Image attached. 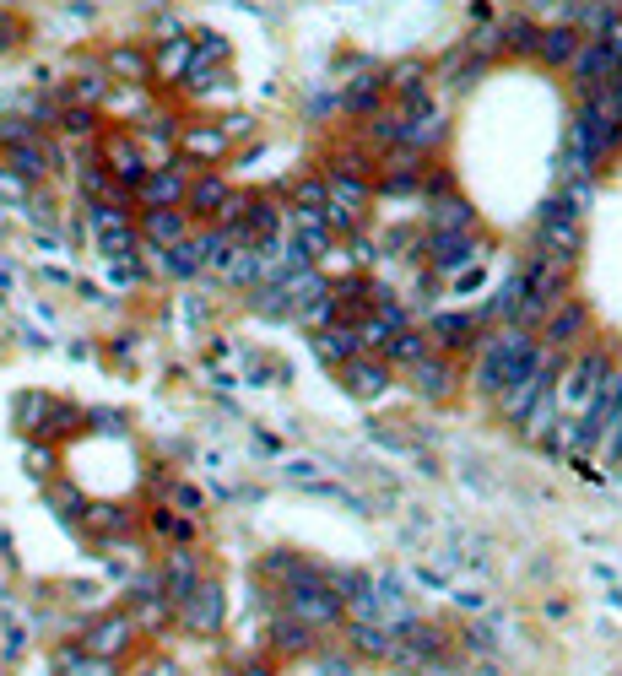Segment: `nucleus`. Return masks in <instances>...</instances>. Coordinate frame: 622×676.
I'll list each match as a JSON object with an SVG mask.
<instances>
[{
	"mask_svg": "<svg viewBox=\"0 0 622 676\" xmlns=\"http://www.w3.org/2000/svg\"><path fill=\"white\" fill-rule=\"evenodd\" d=\"M87 525L92 530H103V536H114V541H125L130 536V514L125 509H114V503H87Z\"/></svg>",
	"mask_w": 622,
	"mask_h": 676,
	"instance_id": "obj_37",
	"label": "nucleus"
},
{
	"mask_svg": "<svg viewBox=\"0 0 622 676\" xmlns=\"http://www.w3.org/2000/svg\"><path fill=\"white\" fill-rule=\"evenodd\" d=\"M179 152L195 163H217V157H228V136H222V125H190L179 130Z\"/></svg>",
	"mask_w": 622,
	"mask_h": 676,
	"instance_id": "obj_29",
	"label": "nucleus"
},
{
	"mask_svg": "<svg viewBox=\"0 0 622 676\" xmlns=\"http://www.w3.org/2000/svg\"><path fill=\"white\" fill-rule=\"evenodd\" d=\"M11 282H17V265H11V260H0V287H11Z\"/></svg>",
	"mask_w": 622,
	"mask_h": 676,
	"instance_id": "obj_49",
	"label": "nucleus"
},
{
	"mask_svg": "<svg viewBox=\"0 0 622 676\" xmlns=\"http://www.w3.org/2000/svg\"><path fill=\"white\" fill-rule=\"evenodd\" d=\"M0 671H6V666H0Z\"/></svg>",
	"mask_w": 622,
	"mask_h": 676,
	"instance_id": "obj_50",
	"label": "nucleus"
},
{
	"mask_svg": "<svg viewBox=\"0 0 622 676\" xmlns=\"http://www.w3.org/2000/svg\"><path fill=\"white\" fill-rule=\"evenodd\" d=\"M28 141H38V125L33 119H0V147H28Z\"/></svg>",
	"mask_w": 622,
	"mask_h": 676,
	"instance_id": "obj_41",
	"label": "nucleus"
},
{
	"mask_svg": "<svg viewBox=\"0 0 622 676\" xmlns=\"http://www.w3.org/2000/svg\"><path fill=\"white\" fill-rule=\"evenodd\" d=\"M228 195H233V184L228 179H222V174H195L190 179V190H184V211H190V217H217V206L222 201H228Z\"/></svg>",
	"mask_w": 622,
	"mask_h": 676,
	"instance_id": "obj_24",
	"label": "nucleus"
},
{
	"mask_svg": "<svg viewBox=\"0 0 622 676\" xmlns=\"http://www.w3.org/2000/svg\"><path fill=\"white\" fill-rule=\"evenodd\" d=\"M184 190H190V174H184L179 163H163V168H147L136 184V195H141V206H184Z\"/></svg>",
	"mask_w": 622,
	"mask_h": 676,
	"instance_id": "obj_13",
	"label": "nucleus"
},
{
	"mask_svg": "<svg viewBox=\"0 0 622 676\" xmlns=\"http://www.w3.org/2000/svg\"><path fill=\"white\" fill-rule=\"evenodd\" d=\"M125 617L136 622V633H157V628H168V622H174V601H168L163 590H152V595H130Z\"/></svg>",
	"mask_w": 622,
	"mask_h": 676,
	"instance_id": "obj_28",
	"label": "nucleus"
},
{
	"mask_svg": "<svg viewBox=\"0 0 622 676\" xmlns=\"http://www.w3.org/2000/svg\"><path fill=\"white\" fill-rule=\"evenodd\" d=\"M422 330H428L433 352H444V357L471 352V341L482 336V325H476V314H471V309H433Z\"/></svg>",
	"mask_w": 622,
	"mask_h": 676,
	"instance_id": "obj_8",
	"label": "nucleus"
},
{
	"mask_svg": "<svg viewBox=\"0 0 622 676\" xmlns=\"http://www.w3.org/2000/svg\"><path fill=\"white\" fill-rule=\"evenodd\" d=\"M157 579H163V595H168V601H184V595L201 585L206 574H201V558H195L190 547H174L163 563H157Z\"/></svg>",
	"mask_w": 622,
	"mask_h": 676,
	"instance_id": "obj_15",
	"label": "nucleus"
},
{
	"mask_svg": "<svg viewBox=\"0 0 622 676\" xmlns=\"http://www.w3.org/2000/svg\"><path fill=\"white\" fill-rule=\"evenodd\" d=\"M341 633H347V649L357 660H390V649H395V633L385 628V622H341Z\"/></svg>",
	"mask_w": 622,
	"mask_h": 676,
	"instance_id": "obj_18",
	"label": "nucleus"
},
{
	"mask_svg": "<svg viewBox=\"0 0 622 676\" xmlns=\"http://www.w3.org/2000/svg\"><path fill=\"white\" fill-rule=\"evenodd\" d=\"M466 644L476 649V655H498V628H493V622H471V628H466Z\"/></svg>",
	"mask_w": 622,
	"mask_h": 676,
	"instance_id": "obj_43",
	"label": "nucleus"
},
{
	"mask_svg": "<svg viewBox=\"0 0 622 676\" xmlns=\"http://www.w3.org/2000/svg\"><path fill=\"white\" fill-rule=\"evenodd\" d=\"M590 325H595V314H590V303L585 298H574L568 293L563 303H552V314L541 320V330H536V341L541 347H552V352H579L590 341Z\"/></svg>",
	"mask_w": 622,
	"mask_h": 676,
	"instance_id": "obj_5",
	"label": "nucleus"
},
{
	"mask_svg": "<svg viewBox=\"0 0 622 676\" xmlns=\"http://www.w3.org/2000/svg\"><path fill=\"white\" fill-rule=\"evenodd\" d=\"M168 498H174V509H179V514H190V520L206 509V493H201L195 482H168Z\"/></svg>",
	"mask_w": 622,
	"mask_h": 676,
	"instance_id": "obj_40",
	"label": "nucleus"
},
{
	"mask_svg": "<svg viewBox=\"0 0 622 676\" xmlns=\"http://www.w3.org/2000/svg\"><path fill=\"white\" fill-rule=\"evenodd\" d=\"M130 644H136V622H130L125 612L98 617V622L82 633V649H92V655H103V660H119Z\"/></svg>",
	"mask_w": 622,
	"mask_h": 676,
	"instance_id": "obj_12",
	"label": "nucleus"
},
{
	"mask_svg": "<svg viewBox=\"0 0 622 676\" xmlns=\"http://www.w3.org/2000/svg\"><path fill=\"white\" fill-rule=\"evenodd\" d=\"M579 244H585V222L568 211L563 195H547V206H541V217H536V249L574 265L579 260Z\"/></svg>",
	"mask_w": 622,
	"mask_h": 676,
	"instance_id": "obj_3",
	"label": "nucleus"
},
{
	"mask_svg": "<svg viewBox=\"0 0 622 676\" xmlns=\"http://www.w3.org/2000/svg\"><path fill=\"white\" fill-rule=\"evenodd\" d=\"M585 44L574 28H563V22H552V28H541L536 33V55L531 60H541V65H552V71H568V60H574V49Z\"/></svg>",
	"mask_w": 622,
	"mask_h": 676,
	"instance_id": "obj_25",
	"label": "nucleus"
},
{
	"mask_svg": "<svg viewBox=\"0 0 622 676\" xmlns=\"http://www.w3.org/2000/svg\"><path fill=\"white\" fill-rule=\"evenodd\" d=\"M147 525H152V536L174 541V547H190V541H195V520H190V514H179V509H157Z\"/></svg>",
	"mask_w": 622,
	"mask_h": 676,
	"instance_id": "obj_36",
	"label": "nucleus"
},
{
	"mask_svg": "<svg viewBox=\"0 0 622 676\" xmlns=\"http://www.w3.org/2000/svg\"><path fill=\"white\" fill-rule=\"evenodd\" d=\"M514 309H520V265L504 276V282L487 293V303L476 309V325H509L514 320Z\"/></svg>",
	"mask_w": 622,
	"mask_h": 676,
	"instance_id": "obj_26",
	"label": "nucleus"
},
{
	"mask_svg": "<svg viewBox=\"0 0 622 676\" xmlns=\"http://www.w3.org/2000/svg\"><path fill=\"white\" fill-rule=\"evenodd\" d=\"M276 612H287V617H298V622H309L314 633H325V628H341L347 622V612H341V601L330 595L325 585V574L320 579H298V585H282L276 590Z\"/></svg>",
	"mask_w": 622,
	"mask_h": 676,
	"instance_id": "obj_1",
	"label": "nucleus"
},
{
	"mask_svg": "<svg viewBox=\"0 0 622 676\" xmlns=\"http://www.w3.org/2000/svg\"><path fill=\"white\" fill-rule=\"evenodd\" d=\"M563 147L568 152H585L590 163L601 168L606 157L622 147V125H617V119H606L595 103H579V114L568 119V141H563Z\"/></svg>",
	"mask_w": 622,
	"mask_h": 676,
	"instance_id": "obj_4",
	"label": "nucleus"
},
{
	"mask_svg": "<svg viewBox=\"0 0 622 676\" xmlns=\"http://www.w3.org/2000/svg\"><path fill=\"white\" fill-rule=\"evenodd\" d=\"M379 103H385V71H374V65H363V71H357L352 82L341 87V114L363 119V114H374Z\"/></svg>",
	"mask_w": 622,
	"mask_h": 676,
	"instance_id": "obj_16",
	"label": "nucleus"
},
{
	"mask_svg": "<svg viewBox=\"0 0 622 676\" xmlns=\"http://www.w3.org/2000/svg\"><path fill=\"white\" fill-rule=\"evenodd\" d=\"M130 676H184V671H179L168 655H147V660H141V666L130 671Z\"/></svg>",
	"mask_w": 622,
	"mask_h": 676,
	"instance_id": "obj_46",
	"label": "nucleus"
},
{
	"mask_svg": "<svg viewBox=\"0 0 622 676\" xmlns=\"http://www.w3.org/2000/svg\"><path fill=\"white\" fill-rule=\"evenodd\" d=\"M558 417H563V412H558V390L547 384V390H541L536 401H531V412L520 417V433H525L531 444H547L552 428H558Z\"/></svg>",
	"mask_w": 622,
	"mask_h": 676,
	"instance_id": "obj_30",
	"label": "nucleus"
},
{
	"mask_svg": "<svg viewBox=\"0 0 622 676\" xmlns=\"http://www.w3.org/2000/svg\"><path fill=\"white\" fill-rule=\"evenodd\" d=\"M282 195H287V206H298V211H325L330 184H325V174H303L293 184H282Z\"/></svg>",
	"mask_w": 622,
	"mask_h": 676,
	"instance_id": "obj_35",
	"label": "nucleus"
},
{
	"mask_svg": "<svg viewBox=\"0 0 622 676\" xmlns=\"http://www.w3.org/2000/svg\"><path fill=\"white\" fill-rule=\"evenodd\" d=\"M6 168H11V174H22L28 184L44 179V174H49V147H44V136L28 141V147H11V152H6Z\"/></svg>",
	"mask_w": 622,
	"mask_h": 676,
	"instance_id": "obj_34",
	"label": "nucleus"
},
{
	"mask_svg": "<svg viewBox=\"0 0 622 676\" xmlns=\"http://www.w3.org/2000/svg\"><path fill=\"white\" fill-rule=\"evenodd\" d=\"M406 384H412L422 401H449V395L460 390V363L444 357V352H428L422 363L406 368Z\"/></svg>",
	"mask_w": 622,
	"mask_h": 676,
	"instance_id": "obj_10",
	"label": "nucleus"
},
{
	"mask_svg": "<svg viewBox=\"0 0 622 676\" xmlns=\"http://www.w3.org/2000/svg\"><path fill=\"white\" fill-rule=\"evenodd\" d=\"M487 255V238L466 228V233H444V228H428V238H422V260H428V271L433 276H460V271H471V265H482Z\"/></svg>",
	"mask_w": 622,
	"mask_h": 676,
	"instance_id": "obj_2",
	"label": "nucleus"
},
{
	"mask_svg": "<svg viewBox=\"0 0 622 676\" xmlns=\"http://www.w3.org/2000/svg\"><path fill=\"white\" fill-rule=\"evenodd\" d=\"M103 168L114 174V184H125V190H136L141 174H147V157H141L136 136H125V130H114L109 141H103Z\"/></svg>",
	"mask_w": 622,
	"mask_h": 676,
	"instance_id": "obj_14",
	"label": "nucleus"
},
{
	"mask_svg": "<svg viewBox=\"0 0 622 676\" xmlns=\"http://www.w3.org/2000/svg\"><path fill=\"white\" fill-rule=\"evenodd\" d=\"M249 130H255V119H238V114H233V119H222V136H228V147H233V141H244Z\"/></svg>",
	"mask_w": 622,
	"mask_h": 676,
	"instance_id": "obj_47",
	"label": "nucleus"
},
{
	"mask_svg": "<svg viewBox=\"0 0 622 676\" xmlns=\"http://www.w3.org/2000/svg\"><path fill=\"white\" fill-rule=\"evenodd\" d=\"M260 271H266V255H260V244H233L228 255H222V265H217V276L228 287H255L260 282Z\"/></svg>",
	"mask_w": 622,
	"mask_h": 676,
	"instance_id": "obj_21",
	"label": "nucleus"
},
{
	"mask_svg": "<svg viewBox=\"0 0 622 676\" xmlns=\"http://www.w3.org/2000/svg\"><path fill=\"white\" fill-rule=\"evenodd\" d=\"M55 676H114V660H103V655H92V649L71 644V649H60V655H55Z\"/></svg>",
	"mask_w": 622,
	"mask_h": 676,
	"instance_id": "obj_33",
	"label": "nucleus"
},
{
	"mask_svg": "<svg viewBox=\"0 0 622 676\" xmlns=\"http://www.w3.org/2000/svg\"><path fill=\"white\" fill-rule=\"evenodd\" d=\"M568 82H574L579 103H590V98H601V92L617 87V60L606 55L595 38H585V44L574 49V60H568Z\"/></svg>",
	"mask_w": 622,
	"mask_h": 676,
	"instance_id": "obj_6",
	"label": "nucleus"
},
{
	"mask_svg": "<svg viewBox=\"0 0 622 676\" xmlns=\"http://www.w3.org/2000/svg\"><path fill=\"white\" fill-rule=\"evenodd\" d=\"M330 320H336V298H330V293H320V298H309V303H298V309H293V325H303L309 336H314V330H325Z\"/></svg>",
	"mask_w": 622,
	"mask_h": 676,
	"instance_id": "obj_38",
	"label": "nucleus"
},
{
	"mask_svg": "<svg viewBox=\"0 0 622 676\" xmlns=\"http://www.w3.org/2000/svg\"><path fill=\"white\" fill-rule=\"evenodd\" d=\"M314 644H320V633H314L309 622H298V617H287V612L271 617V649H276V655L298 660V655H314Z\"/></svg>",
	"mask_w": 622,
	"mask_h": 676,
	"instance_id": "obj_20",
	"label": "nucleus"
},
{
	"mask_svg": "<svg viewBox=\"0 0 622 676\" xmlns=\"http://www.w3.org/2000/svg\"><path fill=\"white\" fill-rule=\"evenodd\" d=\"M109 76H119V87H141L152 76V55H147V49H136V44L114 49V55H109Z\"/></svg>",
	"mask_w": 622,
	"mask_h": 676,
	"instance_id": "obj_32",
	"label": "nucleus"
},
{
	"mask_svg": "<svg viewBox=\"0 0 622 676\" xmlns=\"http://www.w3.org/2000/svg\"><path fill=\"white\" fill-rule=\"evenodd\" d=\"M422 211H428V228H444V233H466V228H476V211L460 201L455 190L422 195Z\"/></svg>",
	"mask_w": 622,
	"mask_h": 676,
	"instance_id": "obj_19",
	"label": "nucleus"
},
{
	"mask_svg": "<svg viewBox=\"0 0 622 676\" xmlns=\"http://www.w3.org/2000/svg\"><path fill=\"white\" fill-rule=\"evenodd\" d=\"M141 244H157V249H174V244H184V238L195 233V217L184 206H152L147 217H141Z\"/></svg>",
	"mask_w": 622,
	"mask_h": 676,
	"instance_id": "obj_11",
	"label": "nucleus"
},
{
	"mask_svg": "<svg viewBox=\"0 0 622 676\" xmlns=\"http://www.w3.org/2000/svg\"><path fill=\"white\" fill-rule=\"evenodd\" d=\"M330 184V201L336 211H352V217H368V206H374V179H357V174H325Z\"/></svg>",
	"mask_w": 622,
	"mask_h": 676,
	"instance_id": "obj_23",
	"label": "nucleus"
},
{
	"mask_svg": "<svg viewBox=\"0 0 622 676\" xmlns=\"http://www.w3.org/2000/svg\"><path fill=\"white\" fill-rule=\"evenodd\" d=\"M190 249H195V260H201V271H217L222 255L233 249V233L217 228V222H201V228L190 233Z\"/></svg>",
	"mask_w": 622,
	"mask_h": 676,
	"instance_id": "obj_31",
	"label": "nucleus"
},
{
	"mask_svg": "<svg viewBox=\"0 0 622 676\" xmlns=\"http://www.w3.org/2000/svg\"><path fill=\"white\" fill-rule=\"evenodd\" d=\"M336 374H341V384H347V395H357V401H379V395L395 384V368L379 352H357L352 363L336 368Z\"/></svg>",
	"mask_w": 622,
	"mask_h": 676,
	"instance_id": "obj_9",
	"label": "nucleus"
},
{
	"mask_svg": "<svg viewBox=\"0 0 622 676\" xmlns=\"http://www.w3.org/2000/svg\"><path fill=\"white\" fill-rule=\"evenodd\" d=\"M174 622H184L190 633H201V639H211V633L228 622V595H222L217 579H201L184 601H174Z\"/></svg>",
	"mask_w": 622,
	"mask_h": 676,
	"instance_id": "obj_7",
	"label": "nucleus"
},
{
	"mask_svg": "<svg viewBox=\"0 0 622 676\" xmlns=\"http://www.w3.org/2000/svg\"><path fill=\"white\" fill-rule=\"evenodd\" d=\"M428 352H433V341H428V330H417V325H401V330L385 341V347H379V357H385L395 374H406V368L422 363Z\"/></svg>",
	"mask_w": 622,
	"mask_h": 676,
	"instance_id": "obj_22",
	"label": "nucleus"
},
{
	"mask_svg": "<svg viewBox=\"0 0 622 676\" xmlns=\"http://www.w3.org/2000/svg\"><path fill=\"white\" fill-rule=\"evenodd\" d=\"M314 671H320V676H352L357 671V655H352L347 644H341V649H320V644H314Z\"/></svg>",
	"mask_w": 622,
	"mask_h": 676,
	"instance_id": "obj_39",
	"label": "nucleus"
},
{
	"mask_svg": "<svg viewBox=\"0 0 622 676\" xmlns=\"http://www.w3.org/2000/svg\"><path fill=\"white\" fill-rule=\"evenodd\" d=\"M238 676H276V666H271V660H244Z\"/></svg>",
	"mask_w": 622,
	"mask_h": 676,
	"instance_id": "obj_48",
	"label": "nucleus"
},
{
	"mask_svg": "<svg viewBox=\"0 0 622 676\" xmlns=\"http://www.w3.org/2000/svg\"><path fill=\"white\" fill-rule=\"evenodd\" d=\"M195 65V38H163L152 55V76H163V82H184V71Z\"/></svg>",
	"mask_w": 622,
	"mask_h": 676,
	"instance_id": "obj_27",
	"label": "nucleus"
},
{
	"mask_svg": "<svg viewBox=\"0 0 622 676\" xmlns=\"http://www.w3.org/2000/svg\"><path fill=\"white\" fill-rule=\"evenodd\" d=\"M65 136H92V125H98V109H82V103H71V109L60 114Z\"/></svg>",
	"mask_w": 622,
	"mask_h": 676,
	"instance_id": "obj_42",
	"label": "nucleus"
},
{
	"mask_svg": "<svg viewBox=\"0 0 622 676\" xmlns=\"http://www.w3.org/2000/svg\"><path fill=\"white\" fill-rule=\"evenodd\" d=\"M49 509H60V514H82V509H87V498L76 493L71 482H55V487H49Z\"/></svg>",
	"mask_w": 622,
	"mask_h": 676,
	"instance_id": "obj_44",
	"label": "nucleus"
},
{
	"mask_svg": "<svg viewBox=\"0 0 622 676\" xmlns=\"http://www.w3.org/2000/svg\"><path fill=\"white\" fill-rule=\"evenodd\" d=\"M309 347H314V357H320L325 368H341V363H352V357L363 352V347H357V330L347 320H330L325 330H314Z\"/></svg>",
	"mask_w": 622,
	"mask_h": 676,
	"instance_id": "obj_17",
	"label": "nucleus"
},
{
	"mask_svg": "<svg viewBox=\"0 0 622 676\" xmlns=\"http://www.w3.org/2000/svg\"><path fill=\"white\" fill-rule=\"evenodd\" d=\"M309 114H314V119L341 114V87H320V92H314V98H309Z\"/></svg>",
	"mask_w": 622,
	"mask_h": 676,
	"instance_id": "obj_45",
	"label": "nucleus"
}]
</instances>
